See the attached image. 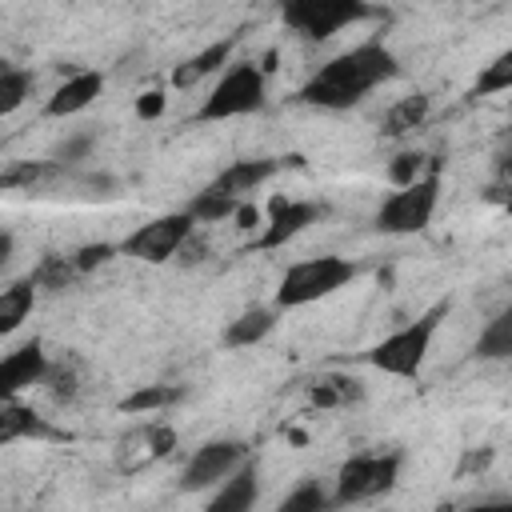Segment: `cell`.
I'll use <instances>...</instances> for the list:
<instances>
[{"label":"cell","instance_id":"1","mask_svg":"<svg viewBox=\"0 0 512 512\" xmlns=\"http://www.w3.org/2000/svg\"><path fill=\"white\" fill-rule=\"evenodd\" d=\"M400 72L392 48H384L380 40H364L332 60H324L296 92L300 104L308 108H324V112H344L352 104H360L372 88H380L384 80H392Z\"/></svg>","mask_w":512,"mask_h":512},{"label":"cell","instance_id":"2","mask_svg":"<svg viewBox=\"0 0 512 512\" xmlns=\"http://www.w3.org/2000/svg\"><path fill=\"white\" fill-rule=\"evenodd\" d=\"M276 168H280V160H236V164H228L216 180H208L196 196H192V204H188V212L196 216V224H216V220H228V216H236L240 208H244V200L264 184V180H272L276 176Z\"/></svg>","mask_w":512,"mask_h":512},{"label":"cell","instance_id":"3","mask_svg":"<svg viewBox=\"0 0 512 512\" xmlns=\"http://www.w3.org/2000/svg\"><path fill=\"white\" fill-rule=\"evenodd\" d=\"M444 316H448V300H436L428 312H420L416 320H408L404 328H396L392 336H384L380 344H372L364 352V360L376 372H384V376H400V380L416 376L424 368V360H428V348H432L436 328H440Z\"/></svg>","mask_w":512,"mask_h":512},{"label":"cell","instance_id":"4","mask_svg":"<svg viewBox=\"0 0 512 512\" xmlns=\"http://www.w3.org/2000/svg\"><path fill=\"white\" fill-rule=\"evenodd\" d=\"M360 276V268L344 256H308L284 268L280 284H276V308L292 312V308H308L320 304L328 296H336L340 288H348Z\"/></svg>","mask_w":512,"mask_h":512},{"label":"cell","instance_id":"5","mask_svg":"<svg viewBox=\"0 0 512 512\" xmlns=\"http://www.w3.org/2000/svg\"><path fill=\"white\" fill-rule=\"evenodd\" d=\"M436 204H440V172L428 168L424 176H416V180H408V184H396V188L380 200L372 224H376V232H384V236H416V232H424V228L432 224Z\"/></svg>","mask_w":512,"mask_h":512},{"label":"cell","instance_id":"6","mask_svg":"<svg viewBox=\"0 0 512 512\" xmlns=\"http://www.w3.org/2000/svg\"><path fill=\"white\" fill-rule=\"evenodd\" d=\"M264 72L256 64H232L212 88L208 96L200 100L196 108V120L200 124H212V120H236V116H252L264 108Z\"/></svg>","mask_w":512,"mask_h":512},{"label":"cell","instance_id":"7","mask_svg":"<svg viewBox=\"0 0 512 512\" xmlns=\"http://www.w3.org/2000/svg\"><path fill=\"white\" fill-rule=\"evenodd\" d=\"M400 480V452H356L336 468L332 500L336 504H364L392 492Z\"/></svg>","mask_w":512,"mask_h":512},{"label":"cell","instance_id":"8","mask_svg":"<svg viewBox=\"0 0 512 512\" xmlns=\"http://www.w3.org/2000/svg\"><path fill=\"white\" fill-rule=\"evenodd\" d=\"M364 16H372L368 0H280V20L300 40H328Z\"/></svg>","mask_w":512,"mask_h":512},{"label":"cell","instance_id":"9","mask_svg":"<svg viewBox=\"0 0 512 512\" xmlns=\"http://www.w3.org/2000/svg\"><path fill=\"white\" fill-rule=\"evenodd\" d=\"M192 228H196V216L188 208L164 212V216L140 224L136 232H128L124 244H120V252L132 256V260H140V264H168L192 240Z\"/></svg>","mask_w":512,"mask_h":512},{"label":"cell","instance_id":"10","mask_svg":"<svg viewBox=\"0 0 512 512\" xmlns=\"http://www.w3.org/2000/svg\"><path fill=\"white\" fill-rule=\"evenodd\" d=\"M324 216H328V204H324V200L272 196V200H268V216H264V228L252 236V248H260V252L284 248L288 240H296L300 232H308L312 224H320Z\"/></svg>","mask_w":512,"mask_h":512},{"label":"cell","instance_id":"11","mask_svg":"<svg viewBox=\"0 0 512 512\" xmlns=\"http://www.w3.org/2000/svg\"><path fill=\"white\" fill-rule=\"evenodd\" d=\"M248 460V448L240 440H208L200 444L184 472H180V492H204V488H216L220 480H228L240 464Z\"/></svg>","mask_w":512,"mask_h":512},{"label":"cell","instance_id":"12","mask_svg":"<svg viewBox=\"0 0 512 512\" xmlns=\"http://www.w3.org/2000/svg\"><path fill=\"white\" fill-rule=\"evenodd\" d=\"M48 352L40 340H28L20 348H12L4 360H0V400H12L20 392H28L32 384H44V372H48Z\"/></svg>","mask_w":512,"mask_h":512},{"label":"cell","instance_id":"13","mask_svg":"<svg viewBox=\"0 0 512 512\" xmlns=\"http://www.w3.org/2000/svg\"><path fill=\"white\" fill-rule=\"evenodd\" d=\"M100 92H104V76H100V72H76V76H68V80L44 100V116H52V120L76 116V112H84Z\"/></svg>","mask_w":512,"mask_h":512},{"label":"cell","instance_id":"14","mask_svg":"<svg viewBox=\"0 0 512 512\" xmlns=\"http://www.w3.org/2000/svg\"><path fill=\"white\" fill-rule=\"evenodd\" d=\"M60 432L44 424V416H36L28 404H20V396L0 400V444H16V440H56Z\"/></svg>","mask_w":512,"mask_h":512},{"label":"cell","instance_id":"15","mask_svg":"<svg viewBox=\"0 0 512 512\" xmlns=\"http://www.w3.org/2000/svg\"><path fill=\"white\" fill-rule=\"evenodd\" d=\"M256 504V464L244 460L228 480L216 484V492L208 496L212 512H248Z\"/></svg>","mask_w":512,"mask_h":512},{"label":"cell","instance_id":"16","mask_svg":"<svg viewBox=\"0 0 512 512\" xmlns=\"http://www.w3.org/2000/svg\"><path fill=\"white\" fill-rule=\"evenodd\" d=\"M364 396V384L352 372H324L308 384V404L312 408H348Z\"/></svg>","mask_w":512,"mask_h":512},{"label":"cell","instance_id":"17","mask_svg":"<svg viewBox=\"0 0 512 512\" xmlns=\"http://www.w3.org/2000/svg\"><path fill=\"white\" fill-rule=\"evenodd\" d=\"M276 312L280 308H244L228 328H224V344L228 348H252V344H260L272 328H276Z\"/></svg>","mask_w":512,"mask_h":512},{"label":"cell","instance_id":"18","mask_svg":"<svg viewBox=\"0 0 512 512\" xmlns=\"http://www.w3.org/2000/svg\"><path fill=\"white\" fill-rule=\"evenodd\" d=\"M228 56H232V40H216V44H208L204 52L188 56V60H184V64L172 72V84H176V88H196L204 76L220 72Z\"/></svg>","mask_w":512,"mask_h":512},{"label":"cell","instance_id":"19","mask_svg":"<svg viewBox=\"0 0 512 512\" xmlns=\"http://www.w3.org/2000/svg\"><path fill=\"white\" fill-rule=\"evenodd\" d=\"M32 300H36V280H16L0 292V336H12L28 320Z\"/></svg>","mask_w":512,"mask_h":512},{"label":"cell","instance_id":"20","mask_svg":"<svg viewBox=\"0 0 512 512\" xmlns=\"http://www.w3.org/2000/svg\"><path fill=\"white\" fill-rule=\"evenodd\" d=\"M476 356H480V360H512V304L500 308V312L484 324V332H480V340H476Z\"/></svg>","mask_w":512,"mask_h":512},{"label":"cell","instance_id":"21","mask_svg":"<svg viewBox=\"0 0 512 512\" xmlns=\"http://www.w3.org/2000/svg\"><path fill=\"white\" fill-rule=\"evenodd\" d=\"M428 120V96L424 92H416V96H404V100H396L388 112H384V136H404V132H416L420 124Z\"/></svg>","mask_w":512,"mask_h":512},{"label":"cell","instance_id":"22","mask_svg":"<svg viewBox=\"0 0 512 512\" xmlns=\"http://www.w3.org/2000/svg\"><path fill=\"white\" fill-rule=\"evenodd\" d=\"M64 176L60 160H40V164H20L12 172H4V188H24V192H48L52 180Z\"/></svg>","mask_w":512,"mask_h":512},{"label":"cell","instance_id":"23","mask_svg":"<svg viewBox=\"0 0 512 512\" xmlns=\"http://www.w3.org/2000/svg\"><path fill=\"white\" fill-rule=\"evenodd\" d=\"M500 92H512V48L496 52L472 80V96H500Z\"/></svg>","mask_w":512,"mask_h":512},{"label":"cell","instance_id":"24","mask_svg":"<svg viewBox=\"0 0 512 512\" xmlns=\"http://www.w3.org/2000/svg\"><path fill=\"white\" fill-rule=\"evenodd\" d=\"M32 72H24V68H16V64H8V68H0V112L4 116H12L28 96H32Z\"/></svg>","mask_w":512,"mask_h":512},{"label":"cell","instance_id":"25","mask_svg":"<svg viewBox=\"0 0 512 512\" xmlns=\"http://www.w3.org/2000/svg\"><path fill=\"white\" fill-rule=\"evenodd\" d=\"M180 396H184V392L172 388V384H148V388L132 392L120 408H124V412H164V408H172Z\"/></svg>","mask_w":512,"mask_h":512},{"label":"cell","instance_id":"26","mask_svg":"<svg viewBox=\"0 0 512 512\" xmlns=\"http://www.w3.org/2000/svg\"><path fill=\"white\" fill-rule=\"evenodd\" d=\"M488 200H496V204L512 216V136H508L504 152L496 156V172H492V184H488Z\"/></svg>","mask_w":512,"mask_h":512},{"label":"cell","instance_id":"27","mask_svg":"<svg viewBox=\"0 0 512 512\" xmlns=\"http://www.w3.org/2000/svg\"><path fill=\"white\" fill-rule=\"evenodd\" d=\"M336 500L316 484V480H304L296 492H288L284 500H280V508L284 512H304V508H312V512H320V508H332Z\"/></svg>","mask_w":512,"mask_h":512},{"label":"cell","instance_id":"28","mask_svg":"<svg viewBox=\"0 0 512 512\" xmlns=\"http://www.w3.org/2000/svg\"><path fill=\"white\" fill-rule=\"evenodd\" d=\"M44 388H48V396L52 400H72L76 396V388H80V376H76V364H48V372H44Z\"/></svg>","mask_w":512,"mask_h":512},{"label":"cell","instance_id":"29","mask_svg":"<svg viewBox=\"0 0 512 512\" xmlns=\"http://www.w3.org/2000/svg\"><path fill=\"white\" fill-rule=\"evenodd\" d=\"M424 164H428V156H420V152H400L396 164L388 168V180H392V184H408V180L424 176ZM432 168H436V164H432Z\"/></svg>","mask_w":512,"mask_h":512},{"label":"cell","instance_id":"30","mask_svg":"<svg viewBox=\"0 0 512 512\" xmlns=\"http://www.w3.org/2000/svg\"><path fill=\"white\" fill-rule=\"evenodd\" d=\"M160 108H164V96H160V92H148V100L140 104L144 116H152V112H160Z\"/></svg>","mask_w":512,"mask_h":512},{"label":"cell","instance_id":"31","mask_svg":"<svg viewBox=\"0 0 512 512\" xmlns=\"http://www.w3.org/2000/svg\"><path fill=\"white\" fill-rule=\"evenodd\" d=\"M12 260V232H0V264Z\"/></svg>","mask_w":512,"mask_h":512}]
</instances>
